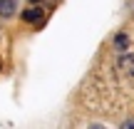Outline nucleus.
I'll use <instances>...</instances> for the list:
<instances>
[{"label":"nucleus","mask_w":134,"mask_h":129,"mask_svg":"<svg viewBox=\"0 0 134 129\" xmlns=\"http://www.w3.org/2000/svg\"><path fill=\"white\" fill-rule=\"evenodd\" d=\"M23 20H25V23H40V20H42V10H40V8L25 10V13H23Z\"/></svg>","instance_id":"f03ea898"},{"label":"nucleus","mask_w":134,"mask_h":129,"mask_svg":"<svg viewBox=\"0 0 134 129\" xmlns=\"http://www.w3.org/2000/svg\"><path fill=\"white\" fill-rule=\"evenodd\" d=\"M122 127H124V129L127 127H134V119H124V122H122Z\"/></svg>","instance_id":"7ed1b4c3"},{"label":"nucleus","mask_w":134,"mask_h":129,"mask_svg":"<svg viewBox=\"0 0 134 129\" xmlns=\"http://www.w3.org/2000/svg\"><path fill=\"white\" fill-rule=\"evenodd\" d=\"M30 3H40V0H30Z\"/></svg>","instance_id":"20e7f679"},{"label":"nucleus","mask_w":134,"mask_h":129,"mask_svg":"<svg viewBox=\"0 0 134 129\" xmlns=\"http://www.w3.org/2000/svg\"><path fill=\"white\" fill-rule=\"evenodd\" d=\"M15 10H18L15 0H0V18H10Z\"/></svg>","instance_id":"f257e3e1"}]
</instances>
